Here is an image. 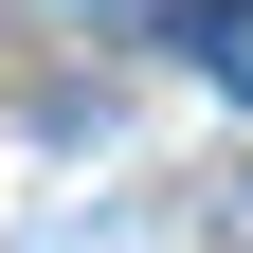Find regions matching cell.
<instances>
[{
	"instance_id": "1",
	"label": "cell",
	"mask_w": 253,
	"mask_h": 253,
	"mask_svg": "<svg viewBox=\"0 0 253 253\" xmlns=\"http://www.w3.org/2000/svg\"><path fill=\"white\" fill-rule=\"evenodd\" d=\"M181 54H199L217 90H253V0H181Z\"/></svg>"
}]
</instances>
